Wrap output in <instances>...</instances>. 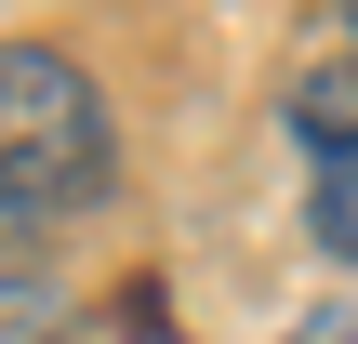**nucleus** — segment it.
<instances>
[{
  "label": "nucleus",
  "instance_id": "f257e3e1",
  "mask_svg": "<svg viewBox=\"0 0 358 344\" xmlns=\"http://www.w3.org/2000/svg\"><path fill=\"white\" fill-rule=\"evenodd\" d=\"M106 172H120L106 93L66 53H40V40H0V225H40V212L106 199Z\"/></svg>",
  "mask_w": 358,
  "mask_h": 344
},
{
  "label": "nucleus",
  "instance_id": "f03ea898",
  "mask_svg": "<svg viewBox=\"0 0 358 344\" xmlns=\"http://www.w3.org/2000/svg\"><path fill=\"white\" fill-rule=\"evenodd\" d=\"M292 133H306V225H319L332 265H358V93L345 80H306Z\"/></svg>",
  "mask_w": 358,
  "mask_h": 344
},
{
  "label": "nucleus",
  "instance_id": "7ed1b4c3",
  "mask_svg": "<svg viewBox=\"0 0 358 344\" xmlns=\"http://www.w3.org/2000/svg\"><path fill=\"white\" fill-rule=\"evenodd\" d=\"M66 331H80L66 278H53V265H27V252H0V344H66Z\"/></svg>",
  "mask_w": 358,
  "mask_h": 344
},
{
  "label": "nucleus",
  "instance_id": "20e7f679",
  "mask_svg": "<svg viewBox=\"0 0 358 344\" xmlns=\"http://www.w3.org/2000/svg\"><path fill=\"white\" fill-rule=\"evenodd\" d=\"M279 344H358V292H332L319 318H292V331H279Z\"/></svg>",
  "mask_w": 358,
  "mask_h": 344
},
{
  "label": "nucleus",
  "instance_id": "39448f33",
  "mask_svg": "<svg viewBox=\"0 0 358 344\" xmlns=\"http://www.w3.org/2000/svg\"><path fill=\"white\" fill-rule=\"evenodd\" d=\"M345 93H358V0H345Z\"/></svg>",
  "mask_w": 358,
  "mask_h": 344
}]
</instances>
